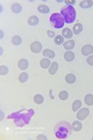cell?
Here are the masks:
<instances>
[{
	"label": "cell",
	"mask_w": 93,
	"mask_h": 140,
	"mask_svg": "<svg viewBox=\"0 0 93 140\" xmlns=\"http://www.w3.org/2000/svg\"><path fill=\"white\" fill-rule=\"evenodd\" d=\"M34 115V111L32 109H22L20 111L17 112L10 116L12 118L15 123L19 126H23L24 124H27L31 120V117Z\"/></svg>",
	"instance_id": "obj_1"
},
{
	"label": "cell",
	"mask_w": 93,
	"mask_h": 140,
	"mask_svg": "<svg viewBox=\"0 0 93 140\" xmlns=\"http://www.w3.org/2000/svg\"><path fill=\"white\" fill-rule=\"evenodd\" d=\"M71 126L67 122H63L55 127V134L60 139H65L71 134Z\"/></svg>",
	"instance_id": "obj_2"
},
{
	"label": "cell",
	"mask_w": 93,
	"mask_h": 140,
	"mask_svg": "<svg viewBox=\"0 0 93 140\" xmlns=\"http://www.w3.org/2000/svg\"><path fill=\"white\" fill-rule=\"evenodd\" d=\"M61 15H63L64 22L67 24H72L75 22V18H76V13H75V10L73 6H66L64 8H61Z\"/></svg>",
	"instance_id": "obj_3"
},
{
	"label": "cell",
	"mask_w": 93,
	"mask_h": 140,
	"mask_svg": "<svg viewBox=\"0 0 93 140\" xmlns=\"http://www.w3.org/2000/svg\"><path fill=\"white\" fill-rule=\"evenodd\" d=\"M50 24H52L53 27L60 29V28L63 27L64 24V19H63V15L60 13H53L50 16Z\"/></svg>",
	"instance_id": "obj_4"
},
{
	"label": "cell",
	"mask_w": 93,
	"mask_h": 140,
	"mask_svg": "<svg viewBox=\"0 0 93 140\" xmlns=\"http://www.w3.org/2000/svg\"><path fill=\"white\" fill-rule=\"evenodd\" d=\"M31 52L34 53H39L42 50V44L38 41H34L30 46Z\"/></svg>",
	"instance_id": "obj_5"
},
{
	"label": "cell",
	"mask_w": 93,
	"mask_h": 140,
	"mask_svg": "<svg viewBox=\"0 0 93 140\" xmlns=\"http://www.w3.org/2000/svg\"><path fill=\"white\" fill-rule=\"evenodd\" d=\"M89 110L87 108H81L76 114V118L79 120H83L89 116Z\"/></svg>",
	"instance_id": "obj_6"
},
{
	"label": "cell",
	"mask_w": 93,
	"mask_h": 140,
	"mask_svg": "<svg viewBox=\"0 0 93 140\" xmlns=\"http://www.w3.org/2000/svg\"><path fill=\"white\" fill-rule=\"evenodd\" d=\"M81 52L85 56L90 55V54L93 53V46H91V45H85L83 48L81 49Z\"/></svg>",
	"instance_id": "obj_7"
},
{
	"label": "cell",
	"mask_w": 93,
	"mask_h": 140,
	"mask_svg": "<svg viewBox=\"0 0 93 140\" xmlns=\"http://www.w3.org/2000/svg\"><path fill=\"white\" fill-rule=\"evenodd\" d=\"M28 66H29V63H28V61H27L26 59H20V60L19 61V63H18V67L20 68V70L27 69Z\"/></svg>",
	"instance_id": "obj_8"
},
{
	"label": "cell",
	"mask_w": 93,
	"mask_h": 140,
	"mask_svg": "<svg viewBox=\"0 0 93 140\" xmlns=\"http://www.w3.org/2000/svg\"><path fill=\"white\" fill-rule=\"evenodd\" d=\"M79 6L82 8H89L93 6V1L92 0H83L80 2Z\"/></svg>",
	"instance_id": "obj_9"
},
{
	"label": "cell",
	"mask_w": 93,
	"mask_h": 140,
	"mask_svg": "<svg viewBox=\"0 0 93 140\" xmlns=\"http://www.w3.org/2000/svg\"><path fill=\"white\" fill-rule=\"evenodd\" d=\"M58 68H59V64H58V63H57V62H52V63H51V66H49V73L50 75L56 74Z\"/></svg>",
	"instance_id": "obj_10"
},
{
	"label": "cell",
	"mask_w": 93,
	"mask_h": 140,
	"mask_svg": "<svg viewBox=\"0 0 93 140\" xmlns=\"http://www.w3.org/2000/svg\"><path fill=\"white\" fill-rule=\"evenodd\" d=\"M43 55L49 59H53L55 57V52L49 49H46V50H43Z\"/></svg>",
	"instance_id": "obj_11"
},
{
	"label": "cell",
	"mask_w": 93,
	"mask_h": 140,
	"mask_svg": "<svg viewBox=\"0 0 93 140\" xmlns=\"http://www.w3.org/2000/svg\"><path fill=\"white\" fill-rule=\"evenodd\" d=\"M64 59L67 62H72L75 59V53L71 50H68L64 53Z\"/></svg>",
	"instance_id": "obj_12"
},
{
	"label": "cell",
	"mask_w": 93,
	"mask_h": 140,
	"mask_svg": "<svg viewBox=\"0 0 93 140\" xmlns=\"http://www.w3.org/2000/svg\"><path fill=\"white\" fill-rule=\"evenodd\" d=\"M38 22H39L38 17L35 16V15H33V16H31L30 18L28 19V24H29V25H31V26L37 25Z\"/></svg>",
	"instance_id": "obj_13"
},
{
	"label": "cell",
	"mask_w": 93,
	"mask_h": 140,
	"mask_svg": "<svg viewBox=\"0 0 93 140\" xmlns=\"http://www.w3.org/2000/svg\"><path fill=\"white\" fill-rule=\"evenodd\" d=\"M63 48L67 50H71L75 48V41L74 40H68L63 44Z\"/></svg>",
	"instance_id": "obj_14"
},
{
	"label": "cell",
	"mask_w": 93,
	"mask_h": 140,
	"mask_svg": "<svg viewBox=\"0 0 93 140\" xmlns=\"http://www.w3.org/2000/svg\"><path fill=\"white\" fill-rule=\"evenodd\" d=\"M82 30H83V26H82V24H79V22H77V24H75V25H74V28H73V33L75 35H79L81 32H82Z\"/></svg>",
	"instance_id": "obj_15"
},
{
	"label": "cell",
	"mask_w": 93,
	"mask_h": 140,
	"mask_svg": "<svg viewBox=\"0 0 93 140\" xmlns=\"http://www.w3.org/2000/svg\"><path fill=\"white\" fill-rule=\"evenodd\" d=\"M63 38H68V39H70V38H72V36H73V35H74V33L72 32L69 28H64L63 30Z\"/></svg>",
	"instance_id": "obj_16"
},
{
	"label": "cell",
	"mask_w": 93,
	"mask_h": 140,
	"mask_svg": "<svg viewBox=\"0 0 93 140\" xmlns=\"http://www.w3.org/2000/svg\"><path fill=\"white\" fill-rule=\"evenodd\" d=\"M72 129H73L74 131H75V132H79V131L82 129V123L79 122V120L73 122V124H72Z\"/></svg>",
	"instance_id": "obj_17"
},
{
	"label": "cell",
	"mask_w": 93,
	"mask_h": 140,
	"mask_svg": "<svg viewBox=\"0 0 93 140\" xmlns=\"http://www.w3.org/2000/svg\"><path fill=\"white\" fill-rule=\"evenodd\" d=\"M76 80V78L74 74H67L66 77H65V81L68 84H73L75 82Z\"/></svg>",
	"instance_id": "obj_18"
},
{
	"label": "cell",
	"mask_w": 93,
	"mask_h": 140,
	"mask_svg": "<svg viewBox=\"0 0 93 140\" xmlns=\"http://www.w3.org/2000/svg\"><path fill=\"white\" fill-rule=\"evenodd\" d=\"M40 66L42 68H49V66H51V62L49 61V58H45V59H42L40 62Z\"/></svg>",
	"instance_id": "obj_19"
},
{
	"label": "cell",
	"mask_w": 93,
	"mask_h": 140,
	"mask_svg": "<svg viewBox=\"0 0 93 140\" xmlns=\"http://www.w3.org/2000/svg\"><path fill=\"white\" fill-rule=\"evenodd\" d=\"M11 11L14 13H20L22 11V6L19 3H13L11 5Z\"/></svg>",
	"instance_id": "obj_20"
},
{
	"label": "cell",
	"mask_w": 93,
	"mask_h": 140,
	"mask_svg": "<svg viewBox=\"0 0 93 140\" xmlns=\"http://www.w3.org/2000/svg\"><path fill=\"white\" fill-rule=\"evenodd\" d=\"M37 10H38L40 13H49V8L47 5H39L38 7H37Z\"/></svg>",
	"instance_id": "obj_21"
},
{
	"label": "cell",
	"mask_w": 93,
	"mask_h": 140,
	"mask_svg": "<svg viewBox=\"0 0 93 140\" xmlns=\"http://www.w3.org/2000/svg\"><path fill=\"white\" fill-rule=\"evenodd\" d=\"M82 106V103L80 100H75V102L72 105V109L73 111H78V109H80V108Z\"/></svg>",
	"instance_id": "obj_22"
},
{
	"label": "cell",
	"mask_w": 93,
	"mask_h": 140,
	"mask_svg": "<svg viewBox=\"0 0 93 140\" xmlns=\"http://www.w3.org/2000/svg\"><path fill=\"white\" fill-rule=\"evenodd\" d=\"M34 101L35 104L41 105L43 102H44V97H43V95H41V94H37V95H34Z\"/></svg>",
	"instance_id": "obj_23"
},
{
	"label": "cell",
	"mask_w": 93,
	"mask_h": 140,
	"mask_svg": "<svg viewBox=\"0 0 93 140\" xmlns=\"http://www.w3.org/2000/svg\"><path fill=\"white\" fill-rule=\"evenodd\" d=\"M85 103L87 106H93V95L92 94H87L85 96Z\"/></svg>",
	"instance_id": "obj_24"
},
{
	"label": "cell",
	"mask_w": 93,
	"mask_h": 140,
	"mask_svg": "<svg viewBox=\"0 0 93 140\" xmlns=\"http://www.w3.org/2000/svg\"><path fill=\"white\" fill-rule=\"evenodd\" d=\"M11 43H12L13 45H15V46L20 45V43H22V38H20V36H14L12 38V39H11Z\"/></svg>",
	"instance_id": "obj_25"
},
{
	"label": "cell",
	"mask_w": 93,
	"mask_h": 140,
	"mask_svg": "<svg viewBox=\"0 0 93 140\" xmlns=\"http://www.w3.org/2000/svg\"><path fill=\"white\" fill-rule=\"evenodd\" d=\"M28 78H29V76H28V74H27V73L22 72V74L19 76V81L22 82V83H23V82H26L27 80H28Z\"/></svg>",
	"instance_id": "obj_26"
},
{
	"label": "cell",
	"mask_w": 93,
	"mask_h": 140,
	"mask_svg": "<svg viewBox=\"0 0 93 140\" xmlns=\"http://www.w3.org/2000/svg\"><path fill=\"white\" fill-rule=\"evenodd\" d=\"M63 36H56L54 38V42L56 45H61L63 43Z\"/></svg>",
	"instance_id": "obj_27"
},
{
	"label": "cell",
	"mask_w": 93,
	"mask_h": 140,
	"mask_svg": "<svg viewBox=\"0 0 93 140\" xmlns=\"http://www.w3.org/2000/svg\"><path fill=\"white\" fill-rule=\"evenodd\" d=\"M68 96H69V94H68V92H67L66 91H61V92L59 94V98L61 99V100H63V101L66 100L67 98H68Z\"/></svg>",
	"instance_id": "obj_28"
},
{
	"label": "cell",
	"mask_w": 93,
	"mask_h": 140,
	"mask_svg": "<svg viewBox=\"0 0 93 140\" xmlns=\"http://www.w3.org/2000/svg\"><path fill=\"white\" fill-rule=\"evenodd\" d=\"M8 72V68L6 66H0V74L1 76H4V75H7Z\"/></svg>",
	"instance_id": "obj_29"
},
{
	"label": "cell",
	"mask_w": 93,
	"mask_h": 140,
	"mask_svg": "<svg viewBox=\"0 0 93 140\" xmlns=\"http://www.w3.org/2000/svg\"><path fill=\"white\" fill-rule=\"evenodd\" d=\"M87 63L89 64V66H93V55H90V56H89V57H87Z\"/></svg>",
	"instance_id": "obj_30"
},
{
	"label": "cell",
	"mask_w": 93,
	"mask_h": 140,
	"mask_svg": "<svg viewBox=\"0 0 93 140\" xmlns=\"http://www.w3.org/2000/svg\"><path fill=\"white\" fill-rule=\"evenodd\" d=\"M65 3L68 4V6H73L75 3V0H65Z\"/></svg>",
	"instance_id": "obj_31"
},
{
	"label": "cell",
	"mask_w": 93,
	"mask_h": 140,
	"mask_svg": "<svg viewBox=\"0 0 93 140\" xmlns=\"http://www.w3.org/2000/svg\"><path fill=\"white\" fill-rule=\"evenodd\" d=\"M47 33H48V36H49V38H55V33L53 32V31L49 30Z\"/></svg>",
	"instance_id": "obj_32"
},
{
	"label": "cell",
	"mask_w": 93,
	"mask_h": 140,
	"mask_svg": "<svg viewBox=\"0 0 93 140\" xmlns=\"http://www.w3.org/2000/svg\"><path fill=\"white\" fill-rule=\"evenodd\" d=\"M37 139H45V140H46L47 139V137H46V136H43V134H40V136H37Z\"/></svg>",
	"instance_id": "obj_33"
},
{
	"label": "cell",
	"mask_w": 93,
	"mask_h": 140,
	"mask_svg": "<svg viewBox=\"0 0 93 140\" xmlns=\"http://www.w3.org/2000/svg\"><path fill=\"white\" fill-rule=\"evenodd\" d=\"M49 95H50V98H51V99H54V96H53V94H52V90L49 91Z\"/></svg>",
	"instance_id": "obj_34"
}]
</instances>
